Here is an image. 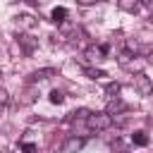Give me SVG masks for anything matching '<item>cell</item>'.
I'll return each instance as SVG.
<instances>
[{
  "instance_id": "12",
  "label": "cell",
  "mask_w": 153,
  "mask_h": 153,
  "mask_svg": "<svg viewBox=\"0 0 153 153\" xmlns=\"http://www.w3.org/2000/svg\"><path fill=\"white\" fill-rule=\"evenodd\" d=\"M81 72H84L88 79H100V76H108L103 69H96V67H81Z\"/></svg>"
},
{
  "instance_id": "23",
  "label": "cell",
  "mask_w": 153,
  "mask_h": 153,
  "mask_svg": "<svg viewBox=\"0 0 153 153\" xmlns=\"http://www.w3.org/2000/svg\"><path fill=\"white\" fill-rule=\"evenodd\" d=\"M151 24H153V14H151Z\"/></svg>"
},
{
  "instance_id": "1",
  "label": "cell",
  "mask_w": 153,
  "mask_h": 153,
  "mask_svg": "<svg viewBox=\"0 0 153 153\" xmlns=\"http://www.w3.org/2000/svg\"><path fill=\"white\" fill-rule=\"evenodd\" d=\"M86 127L91 131H105V129L112 127V115H108V112H91L86 117Z\"/></svg>"
},
{
  "instance_id": "19",
  "label": "cell",
  "mask_w": 153,
  "mask_h": 153,
  "mask_svg": "<svg viewBox=\"0 0 153 153\" xmlns=\"http://www.w3.org/2000/svg\"><path fill=\"white\" fill-rule=\"evenodd\" d=\"M76 120H86L88 115H91V110H86V108H81V110H76V112H72Z\"/></svg>"
},
{
  "instance_id": "7",
  "label": "cell",
  "mask_w": 153,
  "mask_h": 153,
  "mask_svg": "<svg viewBox=\"0 0 153 153\" xmlns=\"http://www.w3.org/2000/svg\"><path fill=\"white\" fill-rule=\"evenodd\" d=\"M14 22H17V26H22V29H33V26L38 24V19L31 17V14H17Z\"/></svg>"
},
{
  "instance_id": "22",
  "label": "cell",
  "mask_w": 153,
  "mask_h": 153,
  "mask_svg": "<svg viewBox=\"0 0 153 153\" xmlns=\"http://www.w3.org/2000/svg\"><path fill=\"white\" fill-rule=\"evenodd\" d=\"M0 153H7V148H5V146H0Z\"/></svg>"
},
{
  "instance_id": "13",
  "label": "cell",
  "mask_w": 153,
  "mask_h": 153,
  "mask_svg": "<svg viewBox=\"0 0 153 153\" xmlns=\"http://www.w3.org/2000/svg\"><path fill=\"white\" fill-rule=\"evenodd\" d=\"M33 100H36V88H26V91H24V98H22L19 103H22V105H31Z\"/></svg>"
},
{
  "instance_id": "14",
  "label": "cell",
  "mask_w": 153,
  "mask_h": 153,
  "mask_svg": "<svg viewBox=\"0 0 153 153\" xmlns=\"http://www.w3.org/2000/svg\"><path fill=\"white\" fill-rule=\"evenodd\" d=\"M48 98H50V103H53V105H62V103H65V93H62V91H57V88H55V91H50V96H48Z\"/></svg>"
},
{
  "instance_id": "5",
  "label": "cell",
  "mask_w": 153,
  "mask_h": 153,
  "mask_svg": "<svg viewBox=\"0 0 153 153\" xmlns=\"http://www.w3.org/2000/svg\"><path fill=\"white\" fill-rule=\"evenodd\" d=\"M86 146V139L84 136H69L62 146V153H79L81 148Z\"/></svg>"
},
{
  "instance_id": "15",
  "label": "cell",
  "mask_w": 153,
  "mask_h": 153,
  "mask_svg": "<svg viewBox=\"0 0 153 153\" xmlns=\"http://www.w3.org/2000/svg\"><path fill=\"white\" fill-rule=\"evenodd\" d=\"M105 93H108V98H117V93H120V84H117V81H110V84L105 86Z\"/></svg>"
},
{
  "instance_id": "2",
  "label": "cell",
  "mask_w": 153,
  "mask_h": 153,
  "mask_svg": "<svg viewBox=\"0 0 153 153\" xmlns=\"http://www.w3.org/2000/svg\"><path fill=\"white\" fill-rule=\"evenodd\" d=\"M134 88L139 91V96H151L153 93V81L143 72H139V74H134Z\"/></svg>"
},
{
  "instance_id": "10",
  "label": "cell",
  "mask_w": 153,
  "mask_h": 153,
  "mask_svg": "<svg viewBox=\"0 0 153 153\" xmlns=\"http://www.w3.org/2000/svg\"><path fill=\"white\" fill-rule=\"evenodd\" d=\"M131 143H134V146H148V134H146L143 129L134 131V134H131Z\"/></svg>"
},
{
  "instance_id": "6",
  "label": "cell",
  "mask_w": 153,
  "mask_h": 153,
  "mask_svg": "<svg viewBox=\"0 0 153 153\" xmlns=\"http://www.w3.org/2000/svg\"><path fill=\"white\" fill-rule=\"evenodd\" d=\"M17 41H19V45L24 48V55H31L36 48H38V41L33 38V36H26V33H19L17 36Z\"/></svg>"
},
{
  "instance_id": "17",
  "label": "cell",
  "mask_w": 153,
  "mask_h": 153,
  "mask_svg": "<svg viewBox=\"0 0 153 153\" xmlns=\"http://www.w3.org/2000/svg\"><path fill=\"white\" fill-rule=\"evenodd\" d=\"M143 55H146V62L148 65H153V45H143V48H139Z\"/></svg>"
},
{
  "instance_id": "21",
  "label": "cell",
  "mask_w": 153,
  "mask_h": 153,
  "mask_svg": "<svg viewBox=\"0 0 153 153\" xmlns=\"http://www.w3.org/2000/svg\"><path fill=\"white\" fill-rule=\"evenodd\" d=\"M76 2H79V5H84V7H88V5H96L98 0H76Z\"/></svg>"
},
{
  "instance_id": "9",
  "label": "cell",
  "mask_w": 153,
  "mask_h": 153,
  "mask_svg": "<svg viewBox=\"0 0 153 153\" xmlns=\"http://www.w3.org/2000/svg\"><path fill=\"white\" fill-rule=\"evenodd\" d=\"M117 7L122 12H139V0H117Z\"/></svg>"
},
{
  "instance_id": "4",
  "label": "cell",
  "mask_w": 153,
  "mask_h": 153,
  "mask_svg": "<svg viewBox=\"0 0 153 153\" xmlns=\"http://www.w3.org/2000/svg\"><path fill=\"white\" fill-rule=\"evenodd\" d=\"M55 74H57V69H53V67H45V69H36V72L26 74V81H29V84H36V81H45V79L55 76Z\"/></svg>"
},
{
  "instance_id": "16",
  "label": "cell",
  "mask_w": 153,
  "mask_h": 153,
  "mask_svg": "<svg viewBox=\"0 0 153 153\" xmlns=\"http://www.w3.org/2000/svg\"><path fill=\"white\" fill-rule=\"evenodd\" d=\"M7 105H10V93H7V88L0 86V112H2Z\"/></svg>"
},
{
  "instance_id": "20",
  "label": "cell",
  "mask_w": 153,
  "mask_h": 153,
  "mask_svg": "<svg viewBox=\"0 0 153 153\" xmlns=\"http://www.w3.org/2000/svg\"><path fill=\"white\" fill-rule=\"evenodd\" d=\"M22 151L24 153H36V143H22Z\"/></svg>"
},
{
  "instance_id": "18",
  "label": "cell",
  "mask_w": 153,
  "mask_h": 153,
  "mask_svg": "<svg viewBox=\"0 0 153 153\" xmlns=\"http://www.w3.org/2000/svg\"><path fill=\"white\" fill-rule=\"evenodd\" d=\"M131 57H134V55H131V53H129V50H122V53H120V57H117V62H120V65H122V67H124V65H127V62H129V60H131Z\"/></svg>"
},
{
  "instance_id": "8",
  "label": "cell",
  "mask_w": 153,
  "mask_h": 153,
  "mask_svg": "<svg viewBox=\"0 0 153 153\" xmlns=\"http://www.w3.org/2000/svg\"><path fill=\"white\" fill-rule=\"evenodd\" d=\"M127 110V105L120 100V98H110V103H108V115H120V112H124Z\"/></svg>"
},
{
  "instance_id": "11",
  "label": "cell",
  "mask_w": 153,
  "mask_h": 153,
  "mask_svg": "<svg viewBox=\"0 0 153 153\" xmlns=\"http://www.w3.org/2000/svg\"><path fill=\"white\" fill-rule=\"evenodd\" d=\"M67 19V10L65 7H55L53 12H50V22H55V24H62Z\"/></svg>"
},
{
  "instance_id": "3",
  "label": "cell",
  "mask_w": 153,
  "mask_h": 153,
  "mask_svg": "<svg viewBox=\"0 0 153 153\" xmlns=\"http://www.w3.org/2000/svg\"><path fill=\"white\" fill-rule=\"evenodd\" d=\"M108 53H110V43H98V45H88L86 48V57L88 60H105L108 57Z\"/></svg>"
}]
</instances>
